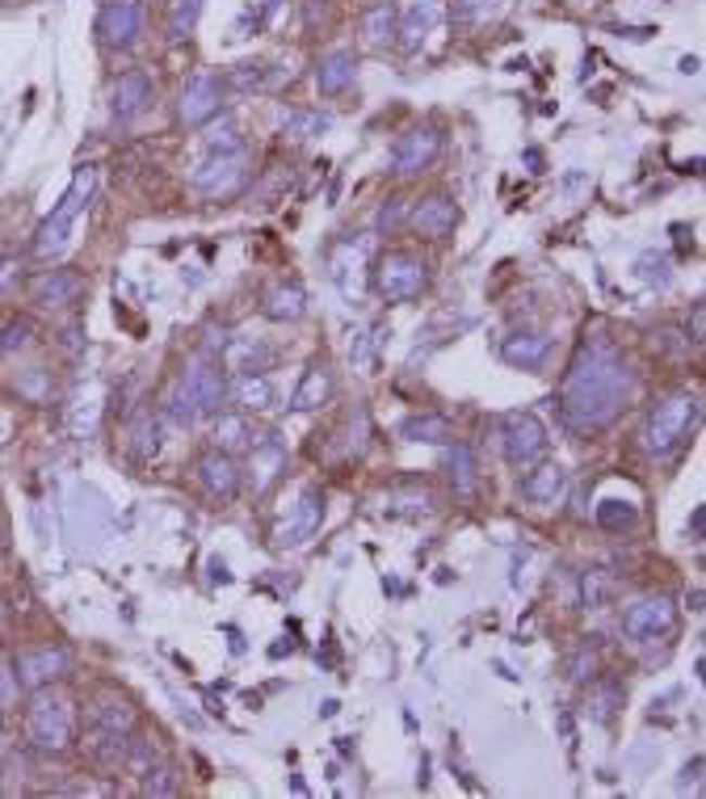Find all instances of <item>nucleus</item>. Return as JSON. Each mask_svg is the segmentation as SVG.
<instances>
[{
    "label": "nucleus",
    "instance_id": "4c0bfd02",
    "mask_svg": "<svg viewBox=\"0 0 706 799\" xmlns=\"http://www.w3.org/2000/svg\"><path fill=\"white\" fill-rule=\"evenodd\" d=\"M156 758H161V753H156V745H152V740H143V736H127V758H123V766H127L130 774H139V778H143L148 770L156 766Z\"/></svg>",
    "mask_w": 706,
    "mask_h": 799
},
{
    "label": "nucleus",
    "instance_id": "c9c22d12",
    "mask_svg": "<svg viewBox=\"0 0 706 799\" xmlns=\"http://www.w3.org/2000/svg\"><path fill=\"white\" fill-rule=\"evenodd\" d=\"M198 17H202V0H177V4H173V17H168V38H173V42L190 38L193 26H198Z\"/></svg>",
    "mask_w": 706,
    "mask_h": 799
},
{
    "label": "nucleus",
    "instance_id": "bf43d9fd",
    "mask_svg": "<svg viewBox=\"0 0 706 799\" xmlns=\"http://www.w3.org/2000/svg\"><path fill=\"white\" fill-rule=\"evenodd\" d=\"M698 774H703V758H694V762L685 766V778H681V787H690V783H698Z\"/></svg>",
    "mask_w": 706,
    "mask_h": 799
},
{
    "label": "nucleus",
    "instance_id": "1a4fd4ad",
    "mask_svg": "<svg viewBox=\"0 0 706 799\" xmlns=\"http://www.w3.org/2000/svg\"><path fill=\"white\" fill-rule=\"evenodd\" d=\"M320 517H324L320 488H303V492H299V501L290 505V513L282 517V522H278V530H274V544H278V547L307 544V539L320 530Z\"/></svg>",
    "mask_w": 706,
    "mask_h": 799
},
{
    "label": "nucleus",
    "instance_id": "6ab92c4d",
    "mask_svg": "<svg viewBox=\"0 0 706 799\" xmlns=\"http://www.w3.org/2000/svg\"><path fill=\"white\" fill-rule=\"evenodd\" d=\"M568 492V472L559 463H539L534 472H526L521 479V497L530 505H559Z\"/></svg>",
    "mask_w": 706,
    "mask_h": 799
},
{
    "label": "nucleus",
    "instance_id": "37998d69",
    "mask_svg": "<svg viewBox=\"0 0 706 799\" xmlns=\"http://www.w3.org/2000/svg\"><path fill=\"white\" fill-rule=\"evenodd\" d=\"M593 673H597V652H593V644H580L568 657V677L572 682H593Z\"/></svg>",
    "mask_w": 706,
    "mask_h": 799
},
{
    "label": "nucleus",
    "instance_id": "09e8293b",
    "mask_svg": "<svg viewBox=\"0 0 706 799\" xmlns=\"http://www.w3.org/2000/svg\"><path fill=\"white\" fill-rule=\"evenodd\" d=\"M496 9H501V0H454V13L467 17V22H483V17H492Z\"/></svg>",
    "mask_w": 706,
    "mask_h": 799
},
{
    "label": "nucleus",
    "instance_id": "58836bf2",
    "mask_svg": "<svg viewBox=\"0 0 706 799\" xmlns=\"http://www.w3.org/2000/svg\"><path fill=\"white\" fill-rule=\"evenodd\" d=\"M161 434H164V416H143L139 421V429H135V450H139V459H156L161 454Z\"/></svg>",
    "mask_w": 706,
    "mask_h": 799
},
{
    "label": "nucleus",
    "instance_id": "bb28decb",
    "mask_svg": "<svg viewBox=\"0 0 706 799\" xmlns=\"http://www.w3.org/2000/svg\"><path fill=\"white\" fill-rule=\"evenodd\" d=\"M227 396L240 404V413H265V409H274V384L265 379V375H240L236 384L227 387Z\"/></svg>",
    "mask_w": 706,
    "mask_h": 799
},
{
    "label": "nucleus",
    "instance_id": "b1692460",
    "mask_svg": "<svg viewBox=\"0 0 706 799\" xmlns=\"http://www.w3.org/2000/svg\"><path fill=\"white\" fill-rule=\"evenodd\" d=\"M505 362H514L521 371H534V366H543L546 353H551V337L546 333H514V337H505Z\"/></svg>",
    "mask_w": 706,
    "mask_h": 799
},
{
    "label": "nucleus",
    "instance_id": "2f4dec72",
    "mask_svg": "<svg viewBox=\"0 0 706 799\" xmlns=\"http://www.w3.org/2000/svg\"><path fill=\"white\" fill-rule=\"evenodd\" d=\"M127 736L130 733H110V728H93L89 736V758L101 770H118L127 758Z\"/></svg>",
    "mask_w": 706,
    "mask_h": 799
},
{
    "label": "nucleus",
    "instance_id": "aec40b11",
    "mask_svg": "<svg viewBox=\"0 0 706 799\" xmlns=\"http://www.w3.org/2000/svg\"><path fill=\"white\" fill-rule=\"evenodd\" d=\"M328 400H332V371H328V362H312L290 396V413H316Z\"/></svg>",
    "mask_w": 706,
    "mask_h": 799
},
{
    "label": "nucleus",
    "instance_id": "9b49d317",
    "mask_svg": "<svg viewBox=\"0 0 706 799\" xmlns=\"http://www.w3.org/2000/svg\"><path fill=\"white\" fill-rule=\"evenodd\" d=\"M438 152H442V130H433V127L408 130V135L395 143V152H391V173H395V177H417V173H425V168L438 160Z\"/></svg>",
    "mask_w": 706,
    "mask_h": 799
},
{
    "label": "nucleus",
    "instance_id": "9d476101",
    "mask_svg": "<svg viewBox=\"0 0 706 799\" xmlns=\"http://www.w3.org/2000/svg\"><path fill=\"white\" fill-rule=\"evenodd\" d=\"M139 30H143V4H139V0H110V4L101 9V17H97L101 42L114 47V51L135 47Z\"/></svg>",
    "mask_w": 706,
    "mask_h": 799
},
{
    "label": "nucleus",
    "instance_id": "f8f14e48",
    "mask_svg": "<svg viewBox=\"0 0 706 799\" xmlns=\"http://www.w3.org/2000/svg\"><path fill=\"white\" fill-rule=\"evenodd\" d=\"M67 665H72L67 648H60V644H42V648H30V652H22V657L13 661V673H17V686H26V690H38V686H47V682L64 677Z\"/></svg>",
    "mask_w": 706,
    "mask_h": 799
},
{
    "label": "nucleus",
    "instance_id": "f03ea898",
    "mask_svg": "<svg viewBox=\"0 0 706 799\" xmlns=\"http://www.w3.org/2000/svg\"><path fill=\"white\" fill-rule=\"evenodd\" d=\"M698 421H703V400L698 396H690V391H681V396H669V400H660L647 421H643V450L647 454H656V459H669L673 450H681L690 442V434L698 429Z\"/></svg>",
    "mask_w": 706,
    "mask_h": 799
},
{
    "label": "nucleus",
    "instance_id": "7ed1b4c3",
    "mask_svg": "<svg viewBox=\"0 0 706 799\" xmlns=\"http://www.w3.org/2000/svg\"><path fill=\"white\" fill-rule=\"evenodd\" d=\"M93 164H80L76 168V177H72V186L64 190V198H60V207L38 224V232H34V253L38 257H55L67 249V240H72V227H76V220H80V211L89 207V198H93Z\"/></svg>",
    "mask_w": 706,
    "mask_h": 799
},
{
    "label": "nucleus",
    "instance_id": "13d9d810",
    "mask_svg": "<svg viewBox=\"0 0 706 799\" xmlns=\"http://www.w3.org/2000/svg\"><path fill=\"white\" fill-rule=\"evenodd\" d=\"M400 224V202H395V207H383V211H379V227H395Z\"/></svg>",
    "mask_w": 706,
    "mask_h": 799
},
{
    "label": "nucleus",
    "instance_id": "423d86ee",
    "mask_svg": "<svg viewBox=\"0 0 706 799\" xmlns=\"http://www.w3.org/2000/svg\"><path fill=\"white\" fill-rule=\"evenodd\" d=\"M546 425L534 413H509L501 421V450L514 467H530L546 454Z\"/></svg>",
    "mask_w": 706,
    "mask_h": 799
},
{
    "label": "nucleus",
    "instance_id": "72a5a7b5",
    "mask_svg": "<svg viewBox=\"0 0 706 799\" xmlns=\"http://www.w3.org/2000/svg\"><path fill=\"white\" fill-rule=\"evenodd\" d=\"M161 416L173 425V429H190L193 421H198V409H193V400L186 396V387H181V379H177V387L164 396V409Z\"/></svg>",
    "mask_w": 706,
    "mask_h": 799
},
{
    "label": "nucleus",
    "instance_id": "2eb2a0df",
    "mask_svg": "<svg viewBox=\"0 0 706 799\" xmlns=\"http://www.w3.org/2000/svg\"><path fill=\"white\" fill-rule=\"evenodd\" d=\"M152 97H156V80H152L148 72H127V76L114 80L110 110H114L118 123H130V118H139V114L152 105Z\"/></svg>",
    "mask_w": 706,
    "mask_h": 799
},
{
    "label": "nucleus",
    "instance_id": "4d7b16f0",
    "mask_svg": "<svg viewBox=\"0 0 706 799\" xmlns=\"http://www.w3.org/2000/svg\"><path fill=\"white\" fill-rule=\"evenodd\" d=\"M282 9V0H257V22H274Z\"/></svg>",
    "mask_w": 706,
    "mask_h": 799
},
{
    "label": "nucleus",
    "instance_id": "39448f33",
    "mask_svg": "<svg viewBox=\"0 0 706 799\" xmlns=\"http://www.w3.org/2000/svg\"><path fill=\"white\" fill-rule=\"evenodd\" d=\"M429 287V261L413 249H391L375 261V290L387 303H408Z\"/></svg>",
    "mask_w": 706,
    "mask_h": 799
},
{
    "label": "nucleus",
    "instance_id": "680f3d73",
    "mask_svg": "<svg viewBox=\"0 0 706 799\" xmlns=\"http://www.w3.org/2000/svg\"><path fill=\"white\" fill-rule=\"evenodd\" d=\"M0 740H4V724H0Z\"/></svg>",
    "mask_w": 706,
    "mask_h": 799
},
{
    "label": "nucleus",
    "instance_id": "49530a36",
    "mask_svg": "<svg viewBox=\"0 0 706 799\" xmlns=\"http://www.w3.org/2000/svg\"><path fill=\"white\" fill-rule=\"evenodd\" d=\"M610 580L602 573H584V580H580V594H584V607H602L606 598H610Z\"/></svg>",
    "mask_w": 706,
    "mask_h": 799
},
{
    "label": "nucleus",
    "instance_id": "412c9836",
    "mask_svg": "<svg viewBox=\"0 0 706 799\" xmlns=\"http://www.w3.org/2000/svg\"><path fill=\"white\" fill-rule=\"evenodd\" d=\"M404 442H429V447H450L454 442V421L442 413H413L395 425Z\"/></svg>",
    "mask_w": 706,
    "mask_h": 799
},
{
    "label": "nucleus",
    "instance_id": "a878e982",
    "mask_svg": "<svg viewBox=\"0 0 706 799\" xmlns=\"http://www.w3.org/2000/svg\"><path fill=\"white\" fill-rule=\"evenodd\" d=\"M395 30H400V13H395L391 0H379V4H370V9L362 13V42H366V47H387V42H395Z\"/></svg>",
    "mask_w": 706,
    "mask_h": 799
},
{
    "label": "nucleus",
    "instance_id": "4be33fe9",
    "mask_svg": "<svg viewBox=\"0 0 706 799\" xmlns=\"http://www.w3.org/2000/svg\"><path fill=\"white\" fill-rule=\"evenodd\" d=\"M253 488L265 492L274 479L282 476V467H287V447H282V438L278 434H261L253 438Z\"/></svg>",
    "mask_w": 706,
    "mask_h": 799
},
{
    "label": "nucleus",
    "instance_id": "3c124183",
    "mask_svg": "<svg viewBox=\"0 0 706 799\" xmlns=\"http://www.w3.org/2000/svg\"><path fill=\"white\" fill-rule=\"evenodd\" d=\"M17 283H22V261L4 257V261H0V290L9 295V290H17Z\"/></svg>",
    "mask_w": 706,
    "mask_h": 799
},
{
    "label": "nucleus",
    "instance_id": "5701e85b",
    "mask_svg": "<svg viewBox=\"0 0 706 799\" xmlns=\"http://www.w3.org/2000/svg\"><path fill=\"white\" fill-rule=\"evenodd\" d=\"M438 17H442V4L438 0H417L408 13H404V26H400V47L404 51H417L420 42L433 34V26H438Z\"/></svg>",
    "mask_w": 706,
    "mask_h": 799
},
{
    "label": "nucleus",
    "instance_id": "c03bdc74",
    "mask_svg": "<svg viewBox=\"0 0 706 799\" xmlns=\"http://www.w3.org/2000/svg\"><path fill=\"white\" fill-rule=\"evenodd\" d=\"M261 80H265L261 64H236L224 76V85H227V89H236V93H249V89H257Z\"/></svg>",
    "mask_w": 706,
    "mask_h": 799
},
{
    "label": "nucleus",
    "instance_id": "e433bc0d",
    "mask_svg": "<svg viewBox=\"0 0 706 799\" xmlns=\"http://www.w3.org/2000/svg\"><path fill=\"white\" fill-rule=\"evenodd\" d=\"M597 522H602L606 530H631V526L640 522V510H635L631 501H602V505H597Z\"/></svg>",
    "mask_w": 706,
    "mask_h": 799
},
{
    "label": "nucleus",
    "instance_id": "c756f323",
    "mask_svg": "<svg viewBox=\"0 0 706 799\" xmlns=\"http://www.w3.org/2000/svg\"><path fill=\"white\" fill-rule=\"evenodd\" d=\"M89 720H93V728L130 733V724H135V707H130L127 699H118V695H97L93 707H89Z\"/></svg>",
    "mask_w": 706,
    "mask_h": 799
},
{
    "label": "nucleus",
    "instance_id": "0eeeda50",
    "mask_svg": "<svg viewBox=\"0 0 706 799\" xmlns=\"http://www.w3.org/2000/svg\"><path fill=\"white\" fill-rule=\"evenodd\" d=\"M193 190L206 193V198H227L249 182V157L244 152H211L193 168Z\"/></svg>",
    "mask_w": 706,
    "mask_h": 799
},
{
    "label": "nucleus",
    "instance_id": "20e7f679",
    "mask_svg": "<svg viewBox=\"0 0 706 799\" xmlns=\"http://www.w3.org/2000/svg\"><path fill=\"white\" fill-rule=\"evenodd\" d=\"M26 736L38 753H64L72 749V736H76V711L64 695H47L38 686L30 711H26Z\"/></svg>",
    "mask_w": 706,
    "mask_h": 799
},
{
    "label": "nucleus",
    "instance_id": "473e14b6",
    "mask_svg": "<svg viewBox=\"0 0 706 799\" xmlns=\"http://www.w3.org/2000/svg\"><path fill=\"white\" fill-rule=\"evenodd\" d=\"M328 127H332V118L320 114V110H287V114H282V130L294 135V139H316V135H324Z\"/></svg>",
    "mask_w": 706,
    "mask_h": 799
},
{
    "label": "nucleus",
    "instance_id": "052dcab7",
    "mask_svg": "<svg viewBox=\"0 0 706 799\" xmlns=\"http://www.w3.org/2000/svg\"><path fill=\"white\" fill-rule=\"evenodd\" d=\"M0 551H4V526H0Z\"/></svg>",
    "mask_w": 706,
    "mask_h": 799
},
{
    "label": "nucleus",
    "instance_id": "4468645a",
    "mask_svg": "<svg viewBox=\"0 0 706 799\" xmlns=\"http://www.w3.org/2000/svg\"><path fill=\"white\" fill-rule=\"evenodd\" d=\"M219 93H224V80L215 72H198L190 85L181 89V101H177V118L186 127H198L206 118L219 114Z\"/></svg>",
    "mask_w": 706,
    "mask_h": 799
},
{
    "label": "nucleus",
    "instance_id": "f3484780",
    "mask_svg": "<svg viewBox=\"0 0 706 799\" xmlns=\"http://www.w3.org/2000/svg\"><path fill=\"white\" fill-rule=\"evenodd\" d=\"M413 232L425 236V240H446L454 224H458V207L450 202L446 193H433V198H420L417 207H413Z\"/></svg>",
    "mask_w": 706,
    "mask_h": 799
},
{
    "label": "nucleus",
    "instance_id": "de8ad7c7",
    "mask_svg": "<svg viewBox=\"0 0 706 799\" xmlns=\"http://www.w3.org/2000/svg\"><path fill=\"white\" fill-rule=\"evenodd\" d=\"M30 324L26 320H13V324H4L0 328V350H26L30 346Z\"/></svg>",
    "mask_w": 706,
    "mask_h": 799
},
{
    "label": "nucleus",
    "instance_id": "603ef678",
    "mask_svg": "<svg viewBox=\"0 0 706 799\" xmlns=\"http://www.w3.org/2000/svg\"><path fill=\"white\" fill-rule=\"evenodd\" d=\"M227 346H231L227 328H206V341H202V358H215V353H224Z\"/></svg>",
    "mask_w": 706,
    "mask_h": 799
},
{
    "label": "nucleus",
    "instance_id": "7c9ffc66",
    "mask_svg": "<svg viewBox=\"0 0 706 799\" xmlns=\"http://www.w3.org/2000/svg\"><path fill=\"white\" fill-rule=\"evenodd\" d=\"M446 472H450L454 492H458V497H471V492H476V450L467 447V442H450Z\"/></svg>",
    "mask_w": 706,
    "mask_h": 799
},
{
    "label": "nucleus",
    "instance_id": "6e6d98bb",
    "mask_svg": "<svg viewBox=\"0 0 706 799\" xmlns=\"http://www.w3.org/2000/svg\"><path fill=\"white\" fill-rule=\"evenodd\" d=\"M690 333H694L690 341H694V346H703V333H706V308H703V303L694 308V328H690Z\"/></svg>",
    "mask_w": 706,
    "mask_h": 799
},
{
    "label": "nucleus",
    "instance_id": "864d4df0",
    "mask_svg": "<svg viewBox=\"0 0 706 799\" xmlns=\"http://www.w3.org/2000/svg\"><path fill=\"white\" fill-rule=\"evenodd\" d=\"M22 396H30V400H42V396H47V384H42V371H34V375H26V379H22Z\"/></svg>",
    "mask_w": 706,
    "mask_h": 799
},
{
    "label": "nucleus",
    "instance_id": "f257e3e1",
    "mask_svg": "<svg viewBox=\"0 0 706 799\" xmlns=\"http://www.w3.org/2000/svg\"><path fill=\"white\" fill-rule=\"evenodd\" d=\"M631 396H635V371L627 353L602 333L584 337L559 387V409L568 416V425L580 434L606 429L631 404Z\"/></svg>",
    "mask_w": 706,
    "mask_h": 799
},
{
    "label": "nucleus",
    "instance_id": "ddd939ff",
    "mask_svg": "<svg viewBox=\"0 0 706 799\" xmlns=\"http://www.w3.org/2000/svg\"><path fill=\"white\" fill-rule=\"evenodd\" d=\"M181 387H186V396L193 400V409L198 416H215L224 413L227 404V384L224 375H219V366H211L206 358H198L190 371L181 375Z\"/></svg>",
    "mask_w": 706,
    "mask_h": 799
},
{
    "label": "nucleus",
    "instance_id": "79ce46f5",
    "mask_svg": "<svg viewBox=\"0 0 706 799\" xmlns=\"http://www.w3.org/2000/svg\"><path fill=\"white\" fill-rule=\"evenodd\" d=\"M640 278H643V283H656V287H669V278H673V265H669V257H665V253L640 257Z\"/></svg>",
    "mask_w": 706,
    "mask_h": 799
},
{
    "label": "nucleus",
    "instance_id": "ea45409f",
    "mask_svg": "<svg viewBox=\"0 0 706 799\" xmlns=\"http://www.w3.org/2000/svg\"><path fill=\"white\" fill-rule=\"evenodd\" d=\"M206 152H244V139H240V127L236 123H215L206 130Z\"/></svg>",
    "mask_w": 706,
    "mask_h": 799
},
{
    "label": "nucleus",
    "instance_id": "5fc2aeb1",
    "mask_svg": "<svg viewBox=\"0 0 706 799\" xmlns=\"http://www.w3.org/2000/svg\"><path fill=\"white\" fill-rule=\"evenodd\" d=\"M370 350H375V328H370V333H362V341H357V346L350 350V358H353V362H366V358H370Z\"/></svg>",
    "mask_w": 706,
    "mask_h": 799
},
{
    "label": "nucleus",
    "instance_id": "cd10ccee",
    "mask_svg": "<svg viewBox=\"0 0 706 799\" xmlns=\"http://www.w3.org/2000/svg\"><path fill=\"white\" fill-rule=\"evenodd\" d=\"M307 312V295L299 283H278L265 295V316L278 320V324H294V320Z\"/></svg>",
    "mask_w": 706,
    "mask_h": 799
},
{
    "label": "nucleus",
    "instance_id": "a211bd4d",
    "mask_svg": "<svg viewBox=\"0 0 706 799\" xmlns=\"http://www.w3.org/2000/svg\"><path fill=\"white\" fill-rule=\"evenodd\" d=\"M198 479H202V488L215 501H231L240 492V467H236V459L224 454V450H211V454L198 459Z\"/></svg>",
    "mask_w": 706,
    "mask_h": 799
},
{
    "label": "nucleus",
    "instance_id": "f704fd0d",
    "mask_svg": "<svg viewBox=\"0 0 706 799\" xmlns=\"http://www.w3.org/2000/svg\"><path fill=\"white\" fill-rule=\"evenodd\" d=\"M618 703H622V686H618V682H597V686L589 690V715H593L597 724H610L614 707Z\"/></svg>",
    "mask_w": 706,
    "mask_h": 799
},
{
    "label": "nucleus",
    "instance_id": "a18cd8bd",
    "mask_svg": "<svg viewBox=\"0 0 706 799\" xmlns=\"http://www.w3.org/2000/svg\"><path fill=\"white\" fill-rule=\"evenodd\" d=\"M269 362H274V350H265V346H240L236 371H240V375H261Z\"/></svg>",
    "mask_w": 706,
    "mask_h": 799
},
{
    "label": "nucleus",
    "instance_id": "dca6fc26",
    "mask_svg": "<svg viewBox=\"0 0 706 799\" xmlns=\"http://www.w3.org/2000/svg\"><path fill=\"white\" fill-rule=\"evenodd\" d=\"M30 295L38 308H67L85 295V278L76 270H42L30 283Z\"/></svg>",
    "mask_w": 706,
    "mask_h": 799
},
{
    "label": "nucleus",
    "instance_id": "a19ab883",
    "mask_svg": "<svg viewBox=\"0 0 706 799\" xmlns=\"http://www.w3.org/2000/svg\"><path fill=\"white\" fill-rule=\"evenodd\" d=\"M143 796H177V770L152 766L143 774Z\"/></svg>",
    "mask_w": 706,
    "mask_h": 799
},
{
    "label": "nucleus",
    "instance_id": "6e6552de",
    "mask_svg": "<svg viewBox=\"0 0 706 799\" xmlns=\"http://www.w3.org/2000/svg\"><path fill=\"white\" fill-rule=\"evenodd\" d=\"M677 627V602L665 598V594H647L640 602L622 610V632L631 639H656L669 636Z\"/></svg>",
    "mask_w": 706,
    "mask_h": 799
},
{
    "label": "nucleus",
    "instance_id": "393cba45",
    "mask_svg": "<svg viewBox=\"0 0 706 799\" xmlns=\"http://www.w3.org/2000/svg\"><path fill=\"white\" fill-rule=\"evenodd\" d=\"M211 438H215V450H224V454H236V450H249L253 447V425H249V413H215V429H211Z\"/></svg>",
    "mask_w": 706,
    "mask_h": 799
},
{
    "label": "nucleus",
    "instance_id": "c85d7f7f",
    "mask_svg": "<svg viewBox=\"0 0 706 799\" xmlns=\"http://www.w3.org/2000/svg\"><path fill=\"white\" fill-rule=\"evenodd\" d=\"M353 72H357V60H353V51H332V55H324L320 67H316V85H320V93H345L353 85Z\"/></svg>",
    "mask_w": 706,
    "mask_h": 799
},
{
    "label": "nucleus",
    "instance_id": "8fccbe9b",
    "mask_svg": "<svg viewBox=\"0 0 706 799\" xmlns=\"http://www.w3.org/2000/svg\"><path fill=\"white\" fill-rule=\"evenodd\" d=\"M13 699H17V673L0 657V703H13Z\"/></svg>",
    "mask_w": 706,
    "mask_h": 799
}]
</instances>
